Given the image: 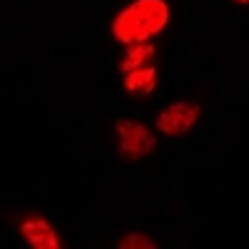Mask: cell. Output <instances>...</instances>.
Wrapping results in <instances>:
<instances>
[{
	"label": "cell",
	"mask_w": 249,
	"mask_h": 249,
	"mask_svg": "<svg viewBox=\"0 0 249 249\" xmlns=\"http://www.w3.org/2000/svg\"><path fill=\"white\" fill-rule=\"evenodd\" d=\"M170 23V8L164 0H132L112 23V35L124 48L147 43Z\"/></svg>",
	"instance_id": "obj_1"
},
{
	"label": "cell",
	"mask_w": 249,
	"mask_h": 249,
	"mask_svg": "<svg viewBox=\"0 0 249 249\" xmlns=\"http://www.w3.org/2000/svg\"><path fill=\"white\" fill-rule=\"evenodd\" d=\"M115 132H117V155L127 162H137L155 150V142H157L155 135L140 122L120 120L115 124Z\"/></svg>",
	"instance_id": "obj_2"
},
{
	"label": "cell",
	"mask_w": 249,
	"mask_h": 249,
	"mask_svg": "<svg viewBox=\"0 0 249 249\" xmlns=\"http://www.w3.org/2000/svg\"><path fill=\"white\" fill-rule=\"evenodd\" d=\"M197 120H199V105H190V102L179 100L164 107L155 124L160 132L170 135V137H179L184 132H190Z\"/></svg>",
	"instance_id": "obj_3"
},
{
	"label": "cell",
	"mask_w": 249,
	"mask_h": 249,
	"mask_svg": "<svg viewBox=\"0 0 249 249\" xmlns=\"http://www.w3.org/2000/svg\"><path fill=\"white\" fill-rule=\"evenodd\" d=\"M20 234H23V239L35 249H60V244H62L57 232L43 217H28L20 224Z\"/></svg>",
	"instance_id": "obj_4"
},
{
	"label": "cell",
	"mask_w": 249,
	"mask_h": 249,
	"mask_svg": "<svg viewBox=\"0 0 249 249\" xmlns=\"http://www.w3.org/2000/svg\"><path fill=\"white\" fill-rule=\"evenodd\" d=\"M157 88V70L152 65H144L124 75V90L132 95H150Z\"/></svg>",
	"instance_id": "obj_5"
},
{
	"label": "cell",
	"mask_w": 249,
	"mask_h": 249,
	"mask_svg": "<svg viewBox=\"0 0 249 249\" xmlns=\"http://www.w3.org/2000/svg\"><path fill=\"white\" fill-rule=\"evenodd\" d=\"M155 55V45L150 43H135L127 45V53H124V60L120 62V72L127 75L132 70H140L144 65H150V57Z\"/></svg>",
	"instance_id": "obj_6"
},
{
	"label": "cell",
	"mask_w": 249,
	"mask_h": 249,
	"mask_svg": "<svg viewBox=\"0 0 249 249\" xmlns=\"http://www.w3.org/2000/svg\"><path fill=\"white\" fill-rule=\"evenodd\" d=\"M120 249H135V247H142V249H155L157 242H152L147 234H140V232H130V234H124L120 242H117Z\"/></svg>",
	"instance_id": "obj_7"
},
{
	"label": "cell",
	"mask_w": 249,
	"mask_h": 249,
	"mask_svg": "<svg viewBox=\"0 0 249 249\" xmlns=\"http://www.w3.org/2000/svg\"><path fill=\"white\" fill-rule=\"evenodd\" d=\"M237 3H244V5H247V3H249V0H237Z\"/></svg>",
	"instance_id": "obj_8"
}]
</instances>
